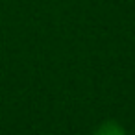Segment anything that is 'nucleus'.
<instances>
[{
  "label": "nucleus",
  "instance_id": "f257e3e1",
  "mask_svg": "<svg viewBox=\"0 0 135 135\" xmlns=\"http://www.w3.org/2000/svg\"><path fill=\"white\" fill-rule=\"evenodd\" d=\"M93 135H128V133H126V129H124L118 122L107 120V122H102V124L94 129Z\"/></svg>",
  "mask_w": 135,
  "mask_h": 135
}]
</instances>
